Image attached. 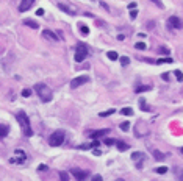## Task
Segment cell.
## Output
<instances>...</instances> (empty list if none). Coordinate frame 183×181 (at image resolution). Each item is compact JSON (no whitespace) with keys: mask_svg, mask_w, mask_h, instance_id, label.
Wrapping results in <instances>:
<instances>
[{"mask_svg":"<svg viewBox=\"0 0 183 181\" xmlns=\"http://www.w3.org/2000/svg\"><path fill=\"white\" fill-rule=\"evenodd\" d=\"M139 105H141V109H144V111H149V108L146 106V102H144V100H139Z\"/></svg>","mask_w":183,"mask_h":181,"instance_id":"cell-33","label":"cell"},{"mask_svg":"<svg viewBox=\"0 0 183 181\" xmlns=\"http://www.w3.org/2000/svg\"><path fill=\"white\" fill-rule=\"evenodd\" d=\"M24 24L27 25V27H32V28H39V24H38V22H34V20H32V19H25L24 20Z\"/></svg>","mask_w":183,"mask_h":181,"instance_id":"cell-13","label":"cell"},{"mask_svg":"<svg viewBox=\"0 0 183 181\" xmlns=\"http://www.w3.org/2000/svg\"><path fill=\"white\" fill-rule=\"evenodd\" d=\"M158 64H163V63H172V58H161V59L157 61Z\"/></svg>","mask_w":183,"mask_h":181,"instance_id":"cell-25","label":"cell"},{"mask_svg":"<svg viewBox=\"0 0 183 181\" xmlns=\"http://www.w3.org/2000/svg\"><path fill=\"white\" fill-rule=\"evenodd\" d=\"M135 47L138 48V50H146V48H147V45L144 44V42H136V44H135Z\"/></svg>","mask_w":183,"mask_h":181,"instance_id":"cell-24","label":"cell"},{"mask_svg":"<svg viewBox=\"0 0 183 181\" xmlns=\"http://www.w3.org/2000/svg\"><path fill=\"white\" fill-rule=\"evenodd\" d=\"M120 128H122L124 131H127V130L130 128V124H128V122H122V124H120Z\"/></svg>","mask_w":183,"mask_h":181,"instance_id":"cell-30","label":"cell"},{"mask_svg":"<svg viewBox=\"0 0 183 181\" xmlns=\"http://www.w3.org/2000/svg\"><path fill=\"white\" fill-rule=\"evenodd\" d=\"M71 173H72L74 176H75L77 181H85V180L88 178V172L80 170V169H71Z\"/></svg>","mask_w":183,"mask_h":181,"instance_id":"cell-6","label":"cell"},{"mask_svg":"<svg viewBox=\"0 0 183 181\" xmlns=\"http://www.w3.org/2000/svg\"><path fill=\"white\" fill-rule=\"evenodd\" d=\"M42 14H44V10H42V8L36 10V16H42Z\"/></svg>","mask_w":183,"mask_h":181,"instance_id":"cell-43","label":"cell"},{"mask_svg":"<svg viewBox=\"0 0 183 181\" xmlns=\"http://www.w3.org/2000/svg\"><path fill=\"white\" fill-rule=\"evenodd\" d=\"M161 78L164 80V81H169V74H161Z\"/></svg>","mask_w":183,"mask_h":181,"instance_id":"cell-39","label":"cell"},{"mask_svg":"<svg viewBox=\"0 0 183 181\" xmlns=\"http://www.w3.org/2000/svg\"><path fill=\"white\" fill-rule=\"evenodd\" d=\"M116 181H124V180H120V178H119V180H116Z\"/></svg>","mask_w":183,"mask_h":181,"instance_id":"cell-45","label":"cell"},{"mask_svg":"<svg viewBox=\"0 0 183 181\" xmlns=\"http://www.w3.org/2000/svg\"><path fill=\"white\" fill-rule=\"evenodd\" d=\"M86 56H88V47H86V44L80 42V44L77 45V50H75V61L77 63H81Z\"/></svg>","mask_w":183,"mask_h":181,"instance_id":"cell-4","label":"cell"},{"mask_svg":"<svg viewBox=\"0 0 183 181\" xmlns=\"http://www.w3.org/2000/svg\"><path fill=\"white\" fill-rule=\"evenodd\" d=\"M120 114L122 115H131L133 114V109H131V108H124V109L120 111Z\"/></svg>","mask_w":183,"mask_h":181,"instance_id":"cell-20","label":"cell"},{"mask_svg":"<svg viewBox=\"0 0 183 181\" xmlns=\"http://www.w3.org/2000/svg\"><path fill=\"white\" fill-rule=\"evenodd\" d=\"M174 74H175V76H177V80H178V81H183V72H180V70H175Z\"/></svg>","mask_w":183,"mask_h":181,"instance_id":"cell-26","label":"cell"},{"mask_svg":"<svg viewBox=\"0 0 183 181\" xmlns=\"http://www.w3.org/2000/svg\"><path fill=\"white\" fill-rule=\"evenodd\" d=\"M155 172L160 173V175H163V173H166L167 172V167H164V165H161V167H157L155 169Z\"/></svg>","mask_w":183,"mask_h":181,"instance_id":"cell-23","label":"cell"},{"mask_svg":"<svg viewBox=\"0 0 183 181\" xmlns=\"http://www.w3.org/2000/svg\"><path fill=\"white\" fill-rule=\"evenodd\" d=\"M136 16H138V11H136V10H131V13H130V17H131V19H135Z\"/></svg>","mask_w":183,"mask_h":181,"instance_id":"cell-37","label":"cell"},{"mask_svg":"<svg viewBox=\"0 0 183 181\" xmlns=\"http://www.w3.org/2000/svg\"><path fill=\"white\" fill-rule=\"evenodd\" d=\"M58 8H60L61 11H64V13H67L69 16H75L77 14V10L71 8L69 5H64V3H58Z\"/></svg>","mask_w":183,"mask_h":181,"instance_id":"cell-10","label":"cell"},{"mask_svg":"<svg viewBox=\"0 0 183 181\" xmlns=\"http://www.w3.org/2000/svg\"><path fill=\"white\" fill-rule=\"evenodd\" d=\"M131 159H133V161H144V153L135 152L133 155H131Z\"/></svg>","mask_w":183,"mask_h":181,"instance_id":"cell-16","label":"cell"},{"mask_svg":"<svg viewBox=\"0 0 183 181\" xmlns=\"http://www.w3.org/2000/svg\"><path fill=\"white\" fill-rule=\"evenodd\" d=\"M160 53H163V55H169V48H166V47H160Z\"/></svg>","mask_w":183,"mask_h":181,"instance_id":"cell-32","label":"cell"},{"mask_svg":"<svg viewBox=\"0 0 183 181\" xmlns=\"http://www.w3.org/2000/svg\"><path fill=\"white\" fill-rule=\"evenodd\" d=\"M92 155H96V156H100V150H99V148H94V150H92Z\"/></svg>","mask_w":183,"mask_h":181,"instance_id":"cell-40","label":"cell"},{"mask_svg":"<svg viewBox=\"0 0 183 181\" xmlns=\"http://www.w3.org/2000/svg\"><path fill=\"white\" fill-rule=\"evenodd\" d=\"M16 156H19V158H17V163H24L25 158H27L24 150H16Z\"/></svg>","mask_w":183,"mask_h":181,"instance_id":"cell-15","label":"cell"},{"mask_svg":"<svg viewBox=\"0 0 183 181\" xmlns=\"http://www.w3.org/2000/svg\"><path fill=\"white\" fill-rule=\"evenodd\" d=\"M30 94H32V91H30V89H24V91H22V95H24V97H28Z\"/></svg>","mask_w":183,"mask_h":181,"instance_id":"cell-35","label":"cell"},{"mask_svg":"<svg viewBox=\"0 0 183 181\" xmlns=\"http://www.w3.org/2000/svg\"><path fill=\"white\" fill-rule=\"evenodd\" d=\"M136 6H138L136 5V2H131L130 5H128V10H136Z\"/></svg>","mask_w":183,"mask_h":181,"instance_id":"cell-38","label":"cell"},{"mask_svg":"<svg viewBox=\"0 0 183 181\" xmlns=\"http://www.w3.org/2000/svg\"><path fill=\"white\" fill-rule=\"evenodd\" d=\"M33 3H34V0H22L21 5H19V11H21V13H25V11H28L30 6H32Z\"/></svg>","mask_w":183,"mask_h":181,"instance_id":"cell-9","label":"cell"},{"mask_svg":"<svg viewBox=\"0 0 183 181\" xmlns=\"http://www.w3.org/2000/svg\"><path fill=\"white\" fill-rule=\"evenodd\" d=\"M108 131L110 130L108 128H103V130H97V131H94V133H91V137L92 139H97V137H105L108 134Z\"/></svg>","mask_w":183,"mask_h":181,"instance_id":"cell-11","label":"cell"},{"mask_svg":"<svg viewBox=\"0 0 183 181\" xmlns=\"http://www.w3.org/2000/svg\"><path fill=\"white\" fill-rule=\"evenodd\" d=\"M42 38H45L47 41H52V42L58 41V36L53 31H50V30H42Z\"/></svg>","mask_w":183,"mask_h":181,"instance_id":"cell-8","label":"cell"},{"mask_svg":"<svg viewBox=\"0 0 183 181\" xmlns=\"http://www.w3.org/2000/svg\"><path fill=\"white\" fill-rule=\"evenodd\" d=\"M107 56L110 58L111 61H116V59H118V58H119V55H118V53H116V52H108V53H107Z\"/></svg>","mask_w":183,"mask_h":181,"instance_id":"cell-19","label":"cell"},{"mask_svg":"<svg viewBox=\"0 0 183 181\" xmlns=\"http://www.w3.org/2000/svg\"><path fill=\"white\" fill-rule=\"evenodd\" d=\"M167 27H169V28H175V30H180L182 27H183V24L180 22V19H178V17L172 16V17H169V20H167Z\"/></svg>","mask_w":183,"mask_h":181,"instance_id":"cell-7","label":"cell"},{"mask_svg":"<svg viewBox=\"0 0 183 181\" xmlns=\"http://www.w3.org/2000/svg\"><path fill=\"white\" fill-rule=\"evenodd\" d=\"M111 114H114V109H108V111H103V113H100L99 115H100V117H108V115H111Z\"/></svg>","mask_w":183,"mask_h":181,"instance_id":"cell-22","label":"cell"},{"mask_svg":"<svg viewBox=\"0 0 183 181\" xmlns=\"http://www.w3.org/2000/svg\"><path fill=\"white\" fill-rule=\"evenodd\" d=\"M80 30H81V33H83V34H88L89 33V28H88L86 25H83V24L80 25Z\"/></svg>","mask_w":183,"mask_h":181,"instance_id":"cell-29","label":"cell"},{"mask_svg":"<svg viewBox=\"0 0 183 181\" xmlns=\"http://www.w3.org/2000/svg\"><path fill=\"white\" fill-rule=\"evenodd\" d=\"M152 153H153V156H155V159H157V161H163V159H164V158L167 156L166 153H161L160 150H153Z\"/></svg>","mask_w":183,"mask_h":181,"instance_id":"cell-12","label":"cell"},{"mask_svg":"<svg viewBox=\"0 0 183 181\" xmlns=\"http://www.w3.org/2000/svg\"><path fill=\"white\" fill-rule=\"evenodd\" d=\"M89 81V76L88 75H81V76H77V78H74L71 81V87L72 89H77L78 86H81V84L88 83Z\"/></svg>","mask_w":183,"mask_h":181,"instance_id":"cell-5","label":"cell"},{"mask_svg":"<svg viewBox=\"0 0 183 181\" xmlns=\"http://www.w3.org/2000/svg\"><path fill=\"white\" fill-rule=\"evenodd\" d=\"M60 181H69L67 172H60Z\"/></svg>","mask_w":183,"mask_h":181,"instance_id":"cell-21","label":"cell"},{"mask_svg":"<svg viewBox=\"0 0 183 181\" xmlns=\"http://www.w3.org/2000/svg\"><path fill=\"white\" fill-rule=\"evenodd\" d=\"M10 131V126L8 125H0V137H5Z\"/></svg>","mask_w":183,"mask_h":181,"instance_id":"cell-17","label":"cell"},{"mask_svg":"<svg viewBox=\"0 0 183 181\" xmlns=\"http://www.w3.org/2000/svg\"><path fill=\"white\" fill-rule=\"evenodd\" d=\"M92 181H103V178L100 175H94V176H92Z\"/></svg>","mask_w":183,"mask_h":181,"instance_id":"cell-36","label":"cell"},{"mask_svg":"<svg viewBox=\"0 0 183 181\" xmlns=\"http://www.w3.org/2000/svg\"><path fill=\"white\" fill-rule=\"evenodd\" d=\"M103 142H105L107 145H113V144H116L118 141H116V139H103Z\"/></svg>","mask_w":183,"mask_h":181,"instance_id":"cell-31","label":"cell"},{"mask_svg":"<svg viewBox=\"0 0 183 181\" xmlns=\"http://www.w3.org/2000/svg\"><path fill=\"white\" fill-rule=\"evenodd\" d=\"M150 89H152L150 86H141V87H138V89H136V92H138V94H139V92H144V91H150Z\"/></svg>","mask_w":183,"mask_h":181,"instance_id":"cell-27","label":"cell"},{"mask_svg":"<svg viewBox=\"0 0 183 181\" xmlns=\"http://www.w3.org/2000/svg\"><path fill=\"white\" fill-rule=\"evenodd\" d=\"M177 178L178 181H183V170H180V173H177Z\"/></svg>","mask_w":183,"mask_h":181,"instance_id":"cell-41","label":"cell"},{"mask_svg":"<svg viewBox=\"0 0 183 181\" xmlns=\"http://www.w3.org/2000/svg\"><path fill=\"white\" fill-rule=\"evenodd\" d=\"M34 91H36V94L39 95V98H41L44 103L50 102V100H52V97H53L52 89H50L47 84H44V83H38V84H34Z\"/></svg>","mask_w":183,"mask_h":181,"instance_id":"cell-1","label":"cell"},{"mask_svg":"<svg viewBox=\"0 0 183 181\" xmlns=\"http://www.w3.org/2000/svg\"><path fill=\"white\" fill-rule=\"evenodd\" d=\"M119 61H120V64H122L124 67L130 64V58H128V56H119Z\"/></svg>","mask_w":183,"mask_h":181,"instance_id":"cell-18","label":"cell"},{"mask_svg":"<svg viewBox=\"0 0 183 181\" xmlns=\"http://www.w3.org/2000/svg\"><path fill=\"white\" fill-rule=\"evenodd\" d=\"M63 142H64V131L63 130H58V131H55L49 137V144L52 145V147H60Z\"/></svg>","mask_w":183,"mask_h":181,"instance_id":"cell-3","label":"cell"},{"mask_svg":"<svg viewBox=\"0 0 183 181\" xmlns=\"http://www.w3.org/2000/svg\"><path fill=\"white\" fill-rule=\"evenodd\" d=\"M100 6H102V8H105L107 11H110V8H108V5H107L105 2H100Z\"/></svg>","mask_w":183,"mask_h":181,"instance_id":"cell-42","label":"cell"},{"mask_svg":"<svg viewBox=\"0 0 183 181\" xmlns=\"http://www.w3.org/2000/svg\"><path fill=\"white\" fill-rule=\"evenodd\" d=\"M180 153H182V155H183V147H182V148H180Z\"/></svg>","mask_w":183,"mask_h":181,"instance_id":"cell-44","label":"cell"},{"mask_svg":"<svg viewBox=\"0 0 183 181\" xmlns=\"http://www.w3.org/2000/svg\"><path fill=\"white\" fill-rule=\"evenodd\" d=\"M38 170H39V172H47L49 167L45 164H39V165H38Z\"/></svg>","mask_w":183,"mask_h":181,"instance_id":"cell-28","label":"cell"},{"mask_svg":"<svg viewBox=\"0 0 183 181\" xmlns=\"http://www.w3.org/2000/svg\"><path fill=\"white\" fill-rule=\"evenodd\" d=\"M116 145H118L119 152H127L128 150V144H125V142H122V141H118L116 142Z\"/></svg>","mask_w":183,"mask_h":181,"instance_id":"cell-14","label":"cell"},{"mask_svg":"<svg viewBox=\"0 0 183 181\" xmlns=\"http://www.w3.org/2000/svg\"><path fill=\"white\" fill-rule=\"evenodd\" d=\"M152 2H153L155 5L158 6V8H164V6H163V2H161V0H152Z\"/></svg>","mask_w":183,"mask_h":181,"instance_id":"cell-34","label":"cell"},{"mask_svg":"<svg viewBox=\"0 0 183 181\" xmlns=\"http://www.w3.org/2000/svg\"><path fill=\"white\" fill-rule=\"evenodd\" d=\"M16 119H17V122H19V125H21L24 134L27 137H30L33 134V131H32V126H30V119L27 117V114L24 113V111H19L17 115H16Z\"/></svg>","mask_w":183,"mask_h":181,"instance_id":"cell-2","label":"cell"}]
</instances>
